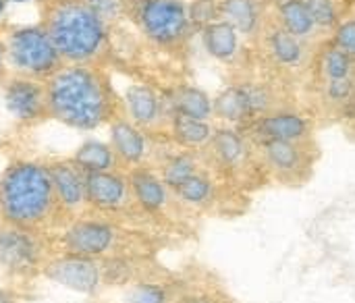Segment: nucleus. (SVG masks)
<instances>
[{"mask_svg":"<svg viewBox=\"0 0 355 303\" xmlns=\"http://www.w3.org/2000/svg\"><path fill=\"white\" fill-rule=\"evenodd\" d=\"M46 102L48 116L79 131H92L123 116L110 79L92 64L54 71L46 83Z\"/></svg>","mask_w":355,"mask_h":303,"instance_id":"nucleus-1","label":"nucleus"},{"mask_svg":"<svg viewBox=\"0 0 355 303\" xmlns=\"http://www.w3.org/2000/svg\"><path fill=\"white\" fill-rule=\"evenodd\" d=\"M173 268L160 258H104L58 252L46 266L44 279L87 297L114 289H131L168 275Z\"/></svg>","mask_w":355,"mask_h":303,"instance_id":"nucleus-2","label":"nucleus"},{"mask_svg":"<svg viewBox=\"0 0 355 303\" xmlns=\"http://www.w3.org/2000/svg\"><path fill=\"white\" fill-rule=\"evenodd\" d=\"M58 245L60 252L81 256L160 258L171 245V235L87 214L58 231Z\"/></svg>","mask_w":355,"mask_h":303,"instance_id":"nucleus-3","label":"nucleus"},{"mask_svg":"<svg viewBox=\"0 0 355 303\" xmlns=\"http://www.w3.org/2000/svg\"><path fill=\"white\" fill-rule=\"evenodd\" d=\"M0 220L58 233L60 214L50 173L40 160H17L0 175Z\"/></svg>","mask_w":355,"mask_h":303,"instance_id":"nucleus-4","label":"nucleus"},{"mask_svg":"<svg viewBox=\"0 0 355 303\" xmlns=\"http://www.w3.org/2000/svg\"><path fill=\"white\" fill-rule=\"evenodd\" d=\"M42 27L50 35L62 60L92 64L106 48L104 21L83 0H46Z\"/></svg>","mask_w":355,"mask_h":303,"instance_id":"nucleus-5","label":"nucleus"},{"mask_svg":"<svg viewBox=\"0 0 355 303\" xmlns=\"http://www.w3.org/2000/svg\"><path fill=\"white\" fill-rule=\"evenodd\" d=\"M60 252L58 233L35 231L0 220V270L15 283L44 279L48 262Z\"/></svg>","mask_w":355,"mask_h":303,"instance_id":"nucleus-6","label":"nucleus"},{"mask_svg":"<svg viewBox=\"0 0 355 303\" xmlns=\"http://www.w3.org/2000/svg\"><path fill=\"white\" fill-rule=\"evenodd\" d=\"M204 156L218 177L241 191H252L268 181L256 146L239 129L214 131L210 144L204 148Z\"/></svg>","mask_w":355,"mask_h":303,"instance_id":"nucleus-7","label":"nucleus"},{"mask_svg":"<svg viewBox=\"0 0 355 303\" xmlns=\"http://www.w3.org/2000/svg\"><path fill=\"white\" fill-rule=\"evenodd\" d=\"M129 185L141 210L150 216L156 229L166 235L191 233V208H187L179 196L162 181L152 166H135L127 171Z\"/></svg>","mask_w":355,"mask_h":303,"instance_id":"nucleus-8","label":"nucleus"},{"mask_svg":"<svg viewBox=\"0 0 355 303\" xmlns=\"http://www.w3.org/2000/svg\"><path fill=\"white\" fill-rule=\"evenodd\" d=\"M85 193L89 214L125 223L131 227L160 231L137 204L127 179V171L85 173Z\"/></svg>","mask_w":355,"mask_h":303,"instance_id":"nucleus-9","label":"nucleus"},{"mask_svg":"<svg viewBox=\"0 0 355 303\" xmlns=\"http://www.w3.org/2000/svg\"><path fill=\"white\" fill-rule=\"evenodd\" d=\"M268 181L283 183L287 187L304 185L314 171L318 160L316 148L306 141H285V139H266L256 144Z\"/></svg>","mask_w":355,"mask_h":303,"instance_id":"nucleus-10","label":"nucleus"},{"mask_svg":"<svg viewBox=\"0 0 355 303\" xmlns=\"http://www.w3.org/2000/svg\"><path fill=\"white\" fill-rule=\"evenodd\" d=\"M4 54L10 64L27 77L52 75L62 67V58L42 25L12 29L6 37Z\"/></svg>","mask_w":355,"mask_h":303,"instance_id":"nucleus-11","label":"nucleus"},{"mask_svg":"<svg viewBox=\"0 0 355 303\" xmlns=\"http://www.w3.org/2000/svg\"><path fill=\"white\" fill-rule=\"evenodd\" d=\"M44 164L50 173V181L60 214V227L64 229L73 220L87 216L89 208H87V193H85V171L73 158H50L44 160Z\"/></svg>","mask_w":355,"mask_h":303,"instance_id":"nucleus-12","label":"nucleus"},{"mask_svg":"<svg viewBox=\"0 0 355 303\" xmlns=\"http://www.w3.org/2000/svg\"><path fill=\"white\" fill-rule=\"evenodd\" d=\"M139 21L146 35L162 46L179 44L189 31V15L181 0H146Z\"/></svg>","mask_w":355,"mask_h":303,"instance_id":"nucleus-13","label":"nucleus"},{"mask_svg":"<svg viewBox=\"0 0 355 303\" xmlns=\"http://www.w3.org/2000/svg\"><path fill=\"white\" fill-rule=\"evenodd\" d=\"M179 270V293L175 303H241L225 279L206 264L189 262Z\"/></svg>","mask_w":355,"mask_h":303,"instance_id":"nucleus-14","label":"nucleus"},{"mask_svg":"<svg viewBox=\"0 0 355 303\" xmlns=\"http://www.w3.org/2000/svg\"><path fill=\"white\" fill-rule=\"evenodd\" d=\"M270 106L268 92L260 85H233L225 89L216 102H212V114L229 121L245 125L262 114H266Z\"/></svg>","mask_w":355,"mask_h":303,"instance_id":"nucleus-15","label":"nucleus"},{"mask_svg":"<svg viewBox=\"0 0 355 303\" xmlns=\"http://www.w3.org/2000/svg\"><path fill=\"white\" fill-rule=\"evenodd\" d=\"M110 146L123 171L135 166H152L154 137L144 133L129 116H119L110 123Z\"/></svg>","mask_w":355,"mask_h":303,"instance_id":"nucleus-16","label":"nucleus"},{"mask_svg":"<svg viewBox=\"0 0 355 303\" xmlns=\"http://www.w3.org/2000/svg\"><path fill=\"white\" fill-rule=\"evenodd\" d=\"M254 146L266 139H285V141H306L310 139V125L304 116L295 112H272L262 114L239 129Z\"/></svg>","mask_w":355,"mask_h":303,"instance_id":"nucleus-17","label":"nucleus"},{"mask_svg":"<svg viewBox=\"0 0 355 303\" xmlns=\"http://www.w3.org/2000/svg\"><path fill=\"white\" fill-rule=\"evenodd\" d=\"M4 100L12 116L21 123L31 125L48 116L46 85L27 75L12 77L4 83Z\"/></svg>","mask_w":355,"mask_h":303,"instance_id":"nucleus-18","label":"nucleus"},{"mask_svg":"<svg viewBox=\"0 0 355 303\" xmlns=\"http://www.w3.org/2000/svg\"><path fill=\"white\" fill-rule=\"evenodd\" d=\"M125 108L129 119L148 135H160L164 123L162 100L146 85H131L125 96Z\"/></svg>","mask_w":355,"mask_h":303,"instance_id":"nucleus-19","label":"nucleus"},{"mask_svg":"<svg viewBox=\"0 0 355 303\" xmlns=\"http://www.w3.org/2000/svg\"><path fill=\"white\" fill-rule=\"evenodd\" d=\"M214 135V129L204 119H193L181 112H173L168 121V137L187 150H204Z\"/></svg>","mask_w":355,"mask_h":303,"instance_id":"nucleus-20","label":"nucleus"},{"mask_svg":"<svg viewBox=\"0 0 355 303\" xmlns=\"http://www.w3.org/2000/svg\"><path fill=\"white\" fill-rule=\"evenodd\" d=\"M179 270H171L158 281L127 289V297L123 303H175L179 293Z\"/></svg>","mask_w":355,"mask_h":303,"instance_id":"nucleus-21","label":"nucleus"},{"mask_svg":"<svg viewBox=\"0 0 355 303\" xmlns=\"http://www.w3.org/2000/svg\"><path fill=\"white\" fill-rule=\"evenodd\" d=\"M85 173H100V171H123L114 150L110 144L104 141H85L77 148V152L71 156Z\"/></svg>","mask_w":355,"mask_h":303,"instance_id":"nucleus-22","label":"nucleus"},{"mask_svg":"<svg viewBox=\"0 0 355 303\" xmlns=\"http://www.w3.org/2000/svg\"><path fill=\"white\" fill-rule=\"evenodd\" d=\"M204 46L218 60H231L239 48V33L227 21H212L204 27Z\"/></svg>","mask_w":355,"mask_h":303,"instance_id":"nucleus-23","label":"nucleus"},{"mask_svg":"<svg viewBox=\"0 0 355 303\" xmlns=\"http://www.w3.org/2000/svg\"><path fill=\"white\" fill-rule=\"evenodd\" d=\"M218 17L233 25L237 33L250 35L260 23V6L256 0H223L218 4Z\"/></svg>","mask_w":355,"mask_h":303,"instance_id":"nucleus-24","label":"nucleus"},{"mask_svg":"<svg viewBox=\"0 0 355 303\" xmlns=\"http://www.w3.org/2000/svg\"><path fill=\"white\" fill-rule=\"evenodd\" d=\"M279 21L285 31H289L291 35H295L300 40H308L318 29L302 0H281L279 2Z\"/></svg>","mask_w":355,"mask_h":303,"instance_id":"nucleus-25","label":"nucleus"},{"mask_svg":"<svg viewBox=\"0 0 355 303\" xmlns=\"http://www.w3.org/2000/svg\"><path fill=\"white\" fill-rule=\"evenodd\" d=\"M171 106H173V112H181L193 119L208 121L212 114V100L198 87H181L175 94Z\"/></svg>","mask_w":355,"mask_h":303,"instance_id":"nucleus-26","label":"nucleus"},{"mask_svg":"<svg viewBox=\"0 0 355 303\" xmlns=\"http://www.w3.org/2000/svg\"><path fill=\"white\" fill-rule=\"evenodd\" d=\"M268 50H270V54L281 64H287V67L297 64L302 60V56H304L302 40L291 35L283 27H277L275 31H270V35H268Z\"/></svg>","mask_w":355,"mask_h":303,"instance_id":"nucleus-27","label":"nucleus"},{"mask_svg":"<svg viewBox=\"0 0 355 303\" xmlns=\"http://www.w3.org/2000/svg\"><path fill=\"white\" fill-rule=\"evenodd\" d=\"M320 67H322V75H324L327 83L355 79V58H352L349 54H345L343 50H339L333 42L324 50Z\"/></svg>","mask_w":355,"mask_h":303,"instance_id":"nucleus-28","label":"nucleus"},{"mask_svg":"<svg viewBox=\"0 0 355 303\" xmlns=\"http://www.w3.org/2000/svg\"><path fill=\"white\" fill-rule=\"evenodd\" d=\"M312 15L318 29H331L339 23V2L337 0H302Z\"/></svg>","mask_w":355,"mask_h":303,"instance_id":"nucleus-29","label":"nucleus"},{"mask_svg":"<svg viewBox=\"0 0 355 303\" xmlns=\"http://www.w3.org/2000/svg\"><path fill=\"white\" fill-rule=\"evenodd\" d=\"M333 44L339 50H343L345 54H349L352 58H355V19H347V21L335 25Z\"/></svg>","mask_w":355,"mask_h":303,"instance_id":"nucleus-30","label":"nucleus"},{"mask_svg":"<svg viewBox=\"0 0 355 303\" xmlns=\"http://www.w3.org/2000/svg\"><path fill=\"white\" fill-rule=\"evenodd\" d=\"M189 25H200L202 29L212 23L214 19H218V6L212 0H198L189 10Z\"/></svg>","mask_w":355,"mask_h":303,"instance_id":"nucleus-31","label":"nucleus"},{"mask_svg":"<svg viewBox=\"0 0 355 303\" xmlns=\"http://www.w3.org/2000/svg\"><path fill=\"white\" fill-rule=\"evenodd\" d=\"M89 4H92V8L98 12V17H100L104 23L110 21L112 17H116L119 10H121V2H119V0H92Z\"/></svg>","mask_w":355,"mask_h":303,"instance_id":"nucleus-32","label":"nucleus"},{"mask_svg":"<svg viewBox=\"0 0 355 303\" xmlns=\"http://www.w3.org/2000/svg\"><path fill=\"white\" fill-rule=\"evenodd\" d=\"M0 303H25V295L21 291L0 287Z\"/></svg>","mask_w":355,"mask_h":303,"instance_id":"nucleus-33","label":"nucleus"},{"mask_svg":"<svg viewBox=\"0 0 355 303\" xmlns=\"http://www.w3.org/2000/svg\"><path fill=\"white\" fill-rule=\"evenodd\" d=\"M4 6H6V0H0V17H2V12H4Z\"/></svg>","mask_w":355,"mask_h":303,"instance_id":"nucleus-34","label":"nucleus"},{"mask_svg":"<svg viewBox=\"0 0 355 303\" xmlns=\"http://www.w3.org/2000/svg\"><path fill=\"white\" fill-rule=\"evenodd\" d=\"M83 303H112V302H102V300H87V302Z\"/></svg>","mask_w":355,"mask_h":303,"instance_id":"nucleus-35","label":"nucleus"},{"mask_svg":"<svg viewBox=\"0 0 355 303\" xmlns=\"http://www.w3.org/2000/svg\"><path fill=\"white\" fill-rule=\"evenodd\" d=\"M2 56H4V48H2V44H0V64H2Z\"/></svg>","mask_w":355,"mask_h":303,"instance_id":"nucleus-36","label":"nucleus"},{"mask_svg":"<svg viewBox=\"0 0 355 303\" xmlns=\"http://www.w3.org/2000/svg\"><path fill=\"white\" fill-rule=\"evenodd\" d=\"M10 2H25V0H10Z\"/></svg>","mask_w":355,"mask_h":303,"instance_id":"nucleus-37","label":"nucleus"},{"mask_svg":"<svg viewBox=\"0 0 355 303\" xmlns=\"http://www.w3.org/2000/svg\"><path fill=\"white\" fill-rule=\"evenodd\" d=\"M279 2H281V0H279Z\"/></svg>","mask_w":355,"mask_h":303,"instance_id":"nucleus-38","label":"nucleus"}]
</instances>
